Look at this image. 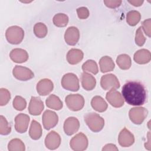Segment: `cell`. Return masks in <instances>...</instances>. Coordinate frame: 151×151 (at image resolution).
<instances>
[{"label":"cell","mask_w":151,"mask_h":151,"mask_svg":"<svg viewBox=\"0 0 151 151\" xmlns=\"http://www.w3.org/2000/svg\"><path fill=\"white\" fill-rule=\"evenodd\" d=\"M29 134L31 138L33 140L39 139L42 135V127L41 124L35 120H33L31 122Z\"/></svg>","instance_id":"25"},{"label":"cell","mask_w":151,"mask_h":151,"mask_svg":"<svg viewBox=\"0 0 151 151\" xmlns=\"http://www.w3.org/2000/svg\"><path fill=\"white\" fill-rule=\"evenodd\" d=\"M84 54L79 49L73 48L68 51L66 58L68 63L70 64L74 65L80 63L83 58Z\"/></svg>","instance_id":"20"},{"label":"cell","mask_w":151,"mask_h":151,"mask_svg":"<svg viewBox=\"0 0 151 151\" xmlns=\"http://www.w3.org/2000/svg\"><path fill=\"white\" fill-rule=\"evenodd\" d=\"M12 74L14 77L21 81H27L34 77V73L30 69L21 65H15Z\"/></svg>","instance_id":"10"},{"label":"cell","mask_w":151,"mask_h":151,"mask_svg":"<svg viewBox=\"0 0 151 151\" xmlns=\"http://www.w3.org/2000/svg\"><path fill=\"white\" fill-rule=\"evenodd\" d=\"M128 2L134 6H140L143 3V1H136V0L128 1Z\"/></svg>","instance_id":"41"},{"label":"cell","mask_w":151,"mask_h":151,"mask_svg":"<svg viewBox=\"0 0 151 151\" xmlns=\"http://www.w3.org/2000/svg\"><path fill=\"white\" fill-rule=\"evenodd\" d=\"M100 85L105 90L116 89L120 87V83L118 78L113 74L103 76L100 80Z\"/></svg>","instance_id":"8"},{"label":"cell","mask_w":151,"mask_h":151,"mask_svg":"<svg viewBox=\"0 0 151 151\" xmlns=\"http://www.w3.org/2000/svg\"><path fill=\"white\" fill-rule=\"evenodd\" d=\"M122 96L126 102L132 106L143 105L146 99L143 84L138 81H128L122 87Z\"/></svg>","instance_id":"1"},{"label":"cell","mask_w":151,"mask_h":151,"mask_svg":"<svg viewBox=\"0 0 151 151\" xmlns=\"http://www.w3.org/2000/svg\"><path fill=\"white\" fill-rule=\"evenodd\" d=\"M100 70L102 73L111 71L114 68L115 65L112 58L109 56L101 57L99 61Z\"/></svg>","instance_id":"24"},{"label":"cell","mask_w":151,"mask_h":151,"mask_svg":"<svg viewBox=\"0 0 151 151\" xmlns=\"http://www.w3.org/2000/svg\"><path fill=\"white\" fill-rule=\"evenodd\" d=\"M92 107L99 112H103L107 109L108 105L103 97L99 96H96L93 97L91 101Z\"/></svg>","instance_id":"23"},{"label":"cell","mask_w":151,"mask_h":151,"mask_svg":"<svg viewBox=\"0 0 151 151\" xmlns=\"http://www.w3.org/2000/svg\"><path fill=\"white\" fill-rule=\"evenodd\" d=\"M78 17L81 19H87L89 16V11L86 7H80L77 9Z\"/></svg>","instance_id":"37"},{"label":"cell","mask_w":151,"mask_h":151,"mask_svg":"<svg viewBox=\"0 0 151 151\" xmlns=\"http://www.w3.org/2000/svg\"><path fill=\"white\" fill-rule=\"evenodd\" d=\"M70 147L76 151H82L88 146V139L83 133H79L74 136L70 140Z\"/></svg>","instance_id":"7"},{"label":"cell","mask_w":151,"mask_h":151,"mask_svg":"<svg viewBox=\"0 0 151 151\" xmlns=\"http://www.w3.org/2000/svg\"><path fill=\"white\" fill-rule=\"evenodd\" d=\"M81 85L84 89L87 91L92 90L94 88L96 84V78L89 73L84 72L81 76Z\"/></svg>","instance_id":"21"},{"label":"cell","mask_w":151,"mask_h":151,"mask_svg":"<svg viewBox=\"0 0 151 151\" xmlns=\"http://www.w3.org/2000/svg\"><path fill=\"white\" fill-rule=\"evenodd\" d=\"M11 99V94L9 91L4 88L0 89V105L1 106L6 105Z\"/></svg>","instance_id":"35"},{"label":"cell","mask_w":151,"mask_h":151,"mask_svg":"<svg viewBox=\"0 0 151 151\" xmlns=\"http://www.w3.org/2000/svg\"><path fill=\"white\" fill-rule=\"evenodd\" d=\"M102 150L103 151H105V150H118V148L116 147V146L115 145L109 143V144L106 145L103 147V148L102 149Z\"/></svg>","instance_id":"40"},{"label":"cell","mask_w":151,"mask_h":151,"mask_svg":"<svg viewBox=\"0 0 151 151\" xmlns=\"http://www.w3.org/2000/svg\"><path fill=\"white\" fill-rule=\"evenodd\" d=\"M148 111L142 107L132 108L129 113L130 120L136 124H140L143 123L147 116Z\"/></svg>","instance_id":"6"},{"label":"cell","mask_w":151,"mask_h":151,"mask_svg":"<svg viewBox=\"0 0 151 151\" xmlns=\"http://www.w3.org/2000/svg\"><path fill=\"white\" fill-rule=\"evenodd\" d=\"M11 127L6 118L1 115L0 116V133L2 135H7L10 133Z\"/></svg>","instance_id":"33"},{"label":"cell","mask_w":151,"mask_h":151,"mask_svg":"<svg viewBox=\"0 0 151 151\" xmlns=\"http://www.w3.org/2000/svg\"><path fill=\"white\" fill-rule=\"evenodd\" d=\"M104 3L109 8H116L121 5L122 1H104Z\"/></svg>","instance_id":"39"},{"label":"cell","mask_w":151,"mask_h":151,"mask_svg":"<svg viewBox=\"0 0 151 151\" xmlns=\"http://www.w3.org/2000/svg\"><path fill=\"white\" fill-rule=\"evenodd\" d=\"M12 104L14 109L19 111L24 110L27 106V101L25 99L19 96H17L14 98Z\"/></svg>","instance_id":"34"},{"label":"cell","mask_w":151,"mask_h":151,"mask_svg":"<svg viewBox=\"0 0 151 151\" xmlns=\"http://www.w3.org/2000/svg\"><path fill=\"white\" fill-rule=\"evenodd\" d=\"M145 41H146V38L145 37V36L143 34L142 27H140L136 30V35H135L136 44L138 46L142 47L144 45Z\"/></svg>","instance_id":"36"},{"label":"cell","mask_w":151,"mask_h":151,"mask_svg":"<svg viewBox=\"0 0 151 151\" xmlns=\"http://www.w3.org/2000/svg\"><path fill=\"white\" fill-rule=\"evenodd\" d=\"M106 98L114 107H121L124 104V99L120 93L115 89H111L107 93Z\"/></svg>","instance_id":"11"},{"label":"cell","mask_w":151,"mask_h":151,"mask_svg":"<svg viewBox=\"0 0 151 151\" xmlns=\"http://www.w3.org/2000/svg\"><path fill=\"white\" fill-rule=\"evenodd\" d=\"M61 86L65 90L77 91L79 90V80L77 76L73 73H67L61 79Z\"/></svg>","instance_id":"5"},{"label":"cell","mask_w":151,"mask_h":151,"mask_svg":"<svg viewBox=\"0 0 151 151\" xmlns=\"http://www.w3.org/2000/svg\"><path fill=\"white\" fill-rule=\"evenodd\" d=\"M44 110V104L40 97H31L28 106L29 113L33 116L40 115Z\"/></svg>","instance_id":"17"},{"label":"cell","mask_w":151,"mask_h":151,"mask_svg":"<svg viewBox=\"0 0 151 151\" xmlns=\"http://www.w3.org/2000/svg\"><path fill=\"white\" fill-rule=\"evenodd\" d=\"M47 27L42 22H38L34 25V32L38 38H44L47 35Z\"/></svg>","instance_id":"32"},{"label":"cell","mask_w":151,"mask_h":151,"mask_svg":"<svg viewBox=\"0 0 151 151\" xmlns=\"http://www.w3.org/2000/svg\"><path fill=\"white\" fill-rule=\"evenodd\" d=\"M9 57L14 62L17 63H24L28 60L29 57L27 51L21 48L13 49L9 54Z\"/></svg>","instance_id":"19"},{"label":"cell","mask_w":151,"mask_h":151,"mask_svg":"<svg viewBox=\"0 0 151 151\" xmlns=\"http://www.w3.org/2000/svg\"><path fill=\"white\" fill-rule=\"evenodd\" d=\"M82 70L84 72H90L93 74H96L99 72L98 66L96 61L92 60L86 61L82 65Z\"/></svg>","instance_id":"31"},{"label":"cell","mask_w":151,"mask_h":151,"mask_svg":"<svg viewBox=\"0 0 151 151\" xmlns=\"http://www.w3.org/2000/svg\"><path fill=\"white\" fill-rule=\"evenodd\" d=\"M44 127L46 130H50L55 127L58 122V117L57 113L50 110L44 111L42 117Z\"/></svg>","instance_id":"9"},{"label":"cell","mask_w":151,"mask_h":151,"mask_svg":"<svg viewBox=\"0 0 151 151\" xmlns=\"http://www.w3.org/2000/svg\"><path fill=\"white\" fill-rule=\"evenodd\" d=\"M30 118L25 114L20 113L15 118V129L19 133H25L28 127Z\"/></svg>","instance_id":"12"},{"label":"cell","mask_w":151,"mask_h":151,"mask_svg":"<svg viewBox=\"0 0 151 151\" xmlns=\"http://www.w3.org/2000/svg\"><path fill=\"white\" fill-rule=\"evenodd\" d=\"M134 61L139 64L148 63L151 59L150 52L146 49H141L137 51L134 54Z\"/></svg>","instance_id":"22"},{"label":"cell","mask_w":151,"mask_h":151,"mask_svg":"<svg viewBox=\"0 0 151 151\" xmlns=\"http://www.w3.org/2000/svg\"><path fill=\"white\" fill-rule=\"evenodd\" d=\"M68 108L74 111L80 110L84 105V99L79 94H72L68 95L65 99Z\"/></svg>","instance_id":"4"},{"label":"cell","mask_w":151,"mask_h":151,"mask_svg":"<svg viewBox=\"0 0 151 151\" xmlns=\"http://www.w3.org/2000/svg\"><path fill=\"white\" fill-rule=\"evenodd\" d=\"M45 103L48 107L55 110H59L61 109L63 106L61 100L58 96L54 94H51L47 99Z\"/></svg>","instance_id":"26"},{"label":"cell","mask_w":151,"mask_h":151,"mask_svg":"<svg viewBox=\"0 0 151 151\" xmlns=\"http://www.w3.org/2000/svg\"><path fill=\"white\" fill-rule=\"evenodd\" d=\"M116 63L118 66L122 70H127L132 65L130 57L125 54L119 55L116 59Z\"/></svg>","instance_id":"27"},{"label":"cell","mask_w":151,"mask_h":151,"mask_svg":"<svg viewBox=\"0 0 151 151\" xmlns=\"http://www.w3.org/2000/svg\"><path fill=\"white\" fill-rule=\"evenodd\" d=\"M80 32L77 28L70 27L65 31L64 40L66 43L70 45H75L79 40Z\"/></svg>","instance_id":"16"},{"label":"cell","mask_w":151,"mask_h":151,"mask_svg":"<svg viewBox=\"0 0 151 151\" xmlns=\"http://www.w3.org/2000/svg\"><path fill=\"white\" fill-rule=\"evenodd\" d=\"M5 37L7 41L12 44H18L24 37V31L18 26L9 27L6 31Z\"/></svg>","instance_id":"3"},{"label":"cell","mask_w":151,"mask_h":151,"mask_svg":"<svg viewBox=\"0 0 151 151\" xmlns=\"http://www.w3.org/2000/svg\"><path fill=\"white\" fill-rule=\"evenodd\" d=\"M52 21L55 26L64 27L66 26L68 22V17L64 14L59 13L54 16Z\"/></svg>","instance_id":"30"},{"label":"cell","mask_w":151,"mask_h":151,"mask_svg":"<svg viewBox=\"0 0 151 151\" xmlns=\"http://www.w3.org/2000/svg\"><path fill=\"white\" fill-rule=\"evenodd\" d=\"M53 83L48 78H44L39 81L37 84V91L40 96L49 94L53 90Z\"/></svg>","instance_id":"18"},{"label":"cell","mask_w":151,"mask_h":151,"mask_svg":"<svg viewBox=\"0 0 151 151\" xmlns=\"http://www.w3.org/2000/svg\"><path fill=\"white\" fill-rule=\"evenodd\" d=\"M61 143V137L58 133L55 131L50 132L45 139V146L50 149L54 150L57 149Z\"/></svg>","instance_id":"15"},{"label":"cell","mask_w":151,"mask_h":151,"mask_svg":"<svg viewBox=\"0 0 151 151\" xmlns=\"http://www.w3.org/2000/svg\"><path fill=\"white\" fill-rule=\"evenodd\" d=\"M145 34L147 35L149 37H150V19L149 18L145 20L142 22V27Z\"/></svg>","instance_id":"38"},{"label":"cell","mask_w":151,"mask_h":151,"mask_svg":"<svg viewBox=\"0 0 151 151\" xmlns=\"http://www.w3.org/2000/svg\"><path fill=\"white\" fill-rule=\"evenodd\" d=\"M8 149L9 151H24L25 149V147L21 140L13 139L9 142Z\"/></svg>","instance_id":"29"},{"label":"cell","mask_w":151,"mask_h":151,"mask_svg":"<svg viewBox=\"0 0 151 151\" xmlns=\"http://www.w3.org/2000/svg\"><path fill=\"white\" fill-rule=\"evenodd\" d=\"M118 142L119 145L122 147H129L133 144L134 137L133 134L124 127L121 130L119 134Z\"/></svg>","instance_id":"13"},{"label":"cell","mask_w":151,"mask_h":151,"mask_svg":"<svg viewBox=\"0 0 151 151\" xmlns=\"http://www.w3.org/2000/svg\"><path fill=\"white\" fill-rule=\"evenodd\" d=\"M80 127V122L75 117H69L64 122V130L67 135L71 136L76 133Z\"/></svg>","instance_id":"14"},{"label":"cell","mask_w":151,"mask_h":151,"mask_svg":"<svg viewBox=\"0 0 151 151\" xmlns=\"http://www.w3.org/2000/svg\"><path fill=\"white\" fill-rule=\"evenodd\" d=\"M141 18L140 14L137 11H130L126 15V21L130 26H135L140 21Z\"/></svg>","instance_id":"28"},{"label":"cell","mask_w":151,"mask_h":151,"mask_svg":"<svg viewBox=\"0 0 151 151\" xmlns=\"http://www.w3.org/2000/svg\"><path fill=\"white\" fill-rule=\"evenodd\" d=\"M84 121L88 128L94 132L102 130L104 126V120L99 114L96 113H88L84 116Z\"/></svg>","instance_id":"2"}]
</instances>
